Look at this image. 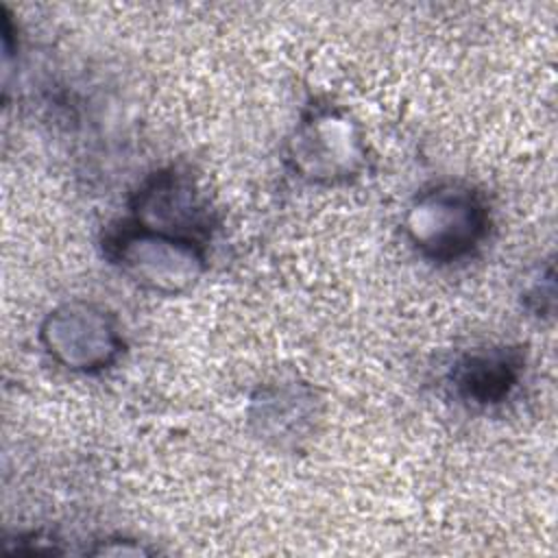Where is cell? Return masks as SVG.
I'll use <instances>...</instances> for the list:
<instances>
[{
  "instance_id": "6da1fadb",
  "label": "cell",
  "mask_w": 558,
  "mask_h": 558,
  "mask_svg": "<svg viewBox=\"0 0 558 558\" xmlns=\"http://www.w3.org/2000/svg\"><path fill=\"white\" fill-rule=\"evenodd\" d=\"M490 225L493 216L484 192L453 179L421 187L403 214L405 240L432 264L473 257L486 242Z\"/></svg>"
},
{
  "instance_id": "7a4b0ae2",
  "label": "cell",
  "mask_w": 558,
  "mask_h": 558,
  "mask_svg": "<svg viewBox=\"0 0 558 558\" xmlns=\"http://www.w3.org/2000/svg\"><path fill=\"white\" fill-rule=\"evenodd\" d=\"M286 161L305 183L347 185L360 179L368 163L364 131L347 107L314 98L290 133Z\"/></svg>"
},
{
  "instance_id": "3957f363",
  "label": "cell",
  "mask_w": 558,
  "mask_h": 558,
  "mask_svg": "<svg viewBox=\"0 0 558 558\" xmlns=\"http://www.w3.org/2000/svg\"><path fill=\"white\" fill-rule=\"evenodd\" d=\"M105 259L135 286L172 296L190 290L207 270V248L150 231L122 218L102 233Z\"/></svg>"
},
{
  "instance_id": "277c9868",
  "label": "cell",
  "mask_w": 558,
  "mask_h": 558,
  "mask_svg": "<svg viewBox=\"0 0 558 558\" xmlns=\"http://www.w3.org/2000/svg\"><path fill=\"white\" fill-rule=\"evenodd\" d=\"M39 344L54 364L78 375H98L116 366L126 349L118 316L85 299L52 307L39 325Z\"/></svg>"
},
{
  "instance_id": "5b68a950",
  "label": "cell",
  "mask_w": 558,
  "mask_h": 558,
  "mask_svg": "<svg viewBox=\"0 0 558 558\" xmlns=\"http://www.w3.org/2000/svg\"><path fill=\"white\" fill-rule=\"evenodd\" d=\"M126 218L140 227L203 248H209L218 229V214L209 196L179 166H166L146 174L131 192Z\"/></svg>"
},
{
  "instance_id": "8992f818",
  "label": "cell",
  "mask_w": 558,
  "mask_h": 558,
  "mask_svg": "<svg viewBox=\"0 0 558 558\" xmlns=\"http://www.w3.org/2000/svg\"><path fill=\"white\" fill-rule=\"evenodd\" d=\"M521 344H486L464 351L447 373L451 392L464 405L488 410L506 403L525 375Z\"/></svg>"
},
{
  "instance_id": "52a82bcc",
  "label": "cell",
  "mask_w": 558,
  "mask_h": 558,
  "mask_svg": "<svg viewBox=\"0 0 558 558\" xmlns=\"http://www.w3.org/2000/svg\"><path fill=\"white\" fill-rule=\"evenodd\" d=\"M318 397L310 384L275 381L262 386L248 401L253 432L275 447H292L310 436L318 418Z\"/></svg>"
},
{
  "instance_id": "ba28073f",
  "label": "cell",
  "mask_w": 558,
  "mask_h": 558,
  "mask_svg": "<svg viewBox=\"0 0 558 558\" xmlns=\"http://www.w3.org/2000/svg\"><path fill=\"white\" fill-rule=\"evenodd\" d=\"M554 264L538 266L534 277L523 288V305L534 316H551L554 312Z\"/></svg>"
}]
</instances>
